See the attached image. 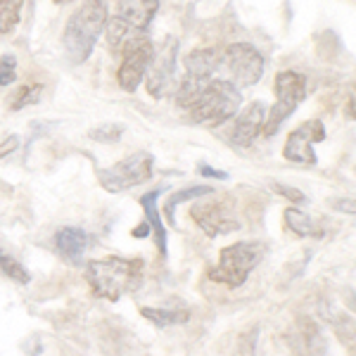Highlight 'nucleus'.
Returning a JSON list of instances; mask_svg holds the SVG:
<instances>
[{
  "instance_id": "obj_6",
  "label": "nucleus",
  "mask_w": 356,
  "mask_h": 356,
  "mask_svg": "<svg viewBox=\"0 0 356 356\" xmlns=\"http://www.w3.org/2000/svg\"><path fill=\"white\" fill-rule=\"evenodd\" d=\"M152 55L154 45L147 31H134L126 38V43L122 45V67L117 72V81L126 93H136L138 86L143 83Z\"/></svg>"
},
{
  "instance_id": "obj_9",
  "label": "nucleus",
  "mask_w": 356,
  "mask_h": 356,
  "mask_svg": "<svg viewBox=\"0 0 356 356\" xmlns=\"http://www.w3.org/2000/svg\"><path fill=\"white\" fill-rule=\"evenodd\" d=\"M176 57H178V38L169 36L162 43V48L152 55L150 67L145 72L147 93L152 97H164L176 86Z\"/></svg>"
},
{
  "instance_id": "obj_7",
  "label": "nucleus",
  "mask_w": 356,
  "mask_h": 356,
  "mask_svg": "<svg viewBox=\"0 0 356 356\" xmlns=\"http://www.w3.org/2000/svg\"><path fill=\"white\" fill-rule=\"evenodd\" d=\"M154 171V157L150 152H136L131 157L122 159L119 164L107 166V169H100V186L105 188L107 193L117 195V193H126L136 186H143L152 178Z\"/></svg>"
},
{
  "instance_id": "obj_8",
  "label": "nucleus",
  "mask_w": 356,
  "mask_h": 356,
  "mask_svg": "<svg viewBox=\"0 0 356 356\" xmlns=\"http://www.w3.org/2000/svg\"><path fill=\"white\" fill-rule=\"evenodd\" d=\"M221 67L226 69L235 88H252L254 83H259L264 74V57L254 45L233 43L223 50Z\"/></svg>"
},
{
  "instance_id": "obj_4",
  "label": "nucleus",
  "mask_w": 356,
  "mask_h": 356,
  "mask_svg": "<svg viewBox=\"0 0 356 356\" xmlns=\"http://www.w3.org/2000/svg\"><path fill=\"white\" fill-rule=\"evenodd\" d=\"M266 254V245L264 243H233L223 247L219 252V264L211 266L207 275L214 283H221L226 288H243L250 278V273L261 264Z\"/></svg>"
},
{
  "instance_id": "obj_29",
  "label": "nucleus",
  "mask_w": 356,
  "mask_h": 356,
  "mask_svg": "<svg viewBox=\"0 0 356 356\" xmlns=\"http://www.w3.org/2000/svg\"><path fill=\"white\" fill-rule=\"evenodd\" d=\"M332 209H337V211H344V214H349V216H354V211H356V207H354V200L352 197H340V200H332Z\"/></svg>"
},
{
  "instance_id": "obj_15",
  "label": "nucleus",
  "mask_w": 356,
  "mask_h": 356,
  "mask_svg": "<svg viewBox=\"0 0 356 356\" xmlns=\"http://www.w3.org/2000/svg\"><path fill=\"white\" fill-rule=\"evenodd\" d=\"M162 191L164 188H157V191L140 195V207H143V211H145L147 226H150L154 240H157L159 254L166 257V226L162 221V214H159V209H157V200H159V195H162Z\"/></svg>"
},
{
  "instance_id": "obj_27",
  "label": "nucleus",
  "mask_w": 356,
  "mask_h": 356,
  "mask_svg": "<svg viewBox=\"0 0 356 356\" xmlns=\"http://www.w3.org/2000/svg\"><path fill=\"white\" fill-rule=\"evenodd\" d=\"M271 188L280 195V197L288 200L290 204H304V202H307V195H304L302 191H297V188H292V186H285V183H271Z\"/></svg>"
},
{
  "instance_id": "obj_14",
  "label": "nucleus",
  "mask_w": 356,
  "mask_h": 356,
  "mask_svg": "<svg viewBox=\"0 0 356 356\" xmlns=\"http://www.w3.org/2000/svg\"><path fill=\"white\" fill-rule=\"evenodd\" d=\"M159 10V0H122L117 15L129 24L134 31H147L154 15Z\"/></svg>"
},
{
  "instance_id": "obj_30",
  "label": "nucleus",
  "mask_w": 356,
  "mask_h": 356,
  "mask_svg": "<svg viewBox=\"0 0 356 356\" xmlns=\"http://www.w3.org/2000/svg\"><path fill=\"white\" fill-rule=\"evenodd\" d=\"M200 174L207 176V178H221V181H226L228 178L226 171H219V169H214V166H207V164H200Z\"/></svg>"
},
{
  "instance_id": "obj_21",
  "label": "nucleus",
  "mask_w": 356,
  "mask_h": 356,
  "mask_svg": "<svg viewBox=\"0 0 356 356\" xmlns=\"http://www.w3.org/2000/svg\"><path fill=\"white\" fill-rule=\"evenodd\" d=\"M131 33H134V29L126 24V22H124L119 15L107 17L105 36H107V45H110L112 50H119V48H122V45L126 43V38H129Z\"/></svg>"
},
{
  "instance_id": "obj_32",
  "label": "nucleus",
  "mask_w": 356,
  "mask_h": 356,
  "mask_svg": "<svg viewBox=\"0 0 356 356\" xmlns=\"http://www.w3.org/2000/svg\"><path fill=\"white\" fill-rule=\"evenodd\" d=\"M57 5H65V3H72V0H55Z\"/></svg>"
},
{
  "instance_id": "obj_10",
  "label": "nucleus",
  "mask_w": 356,
  "mask_h": 356,
  "mask_svg": "<svg viewBox=\"0 0 356 356\" xmlns=\"http://www.w3.org/2000/svg\"><path fill=\"white\" fill-rule=\"evenodd\" d=\"M325 140V126L321 119H309L297 126L295 131L288 136L285 140V159L292 164H300V166H314L316 164V150L314 147L318 143Z\"/></svg>"
},
{
  "instance_id": "obj_11",
  "label": "nucleus",
  "mask_w": 356,
  "mask_h": 356,
  "mask_svg": "<svg viewBox=\"0 0 356 356\" xmlns=\"http://www.w3.org/2000/svg\"><path fill=\"white\" fill-rule=\"evenodd\" d=\"M191 216L193 221L202 228L204 235L209 238H219V235H228V233H235L243 228L238 216L233 214V207L228 202H209V204H193L191 209Z\"/></svg>"
},
{
  "instance_id": "obj_18",
  "label": "nucleus",
  "mask_w": 356,
  "mask_h": 356,
  "mask_svg": "<svg viewBox=\"0 0 356 356\" xmlns=\"http://www.w3.org/2000/svg\"><path fill=\"white\" fill-rule=\"evenodd\" d=\"M140 316L154 323L157 328H171V325H183L191 321L188 309H162V307H143Z\"/></svg>"
},
{
  "instance_id": "obj_22",
  "label": "nucleus",
  "mask_w": 356,
  "mask_h": 356,
  "mask_svg": "<svg viewBox=\"0 0 356 356\" xmlns=\"http://www.w3.org/2000/svg\"><path fill=\"white\" fill-rule=\"evenodd\" d=\"M24 0H0V33L15 31L22 19Z\"/></svg>"
},
{
  "instance_id": "obj_2",
  "label": "nucleus",
  "mask_w": 356,
  "mask_h": 356,
  "mask_svg": "<svg viewBox=\"0 0 356 356\" xmlns=\"http://www.w3.org/2000/svg\"><path fill=\"white\" fill-rule=\"evenodd\" d=\"M107 3L105 0H83L81 8L67 19L62 45L74 65H81L95 50V43L107 24Z\"/></svg>"
},
{
  "instance_id": "obj_20",
  "label": "nucleus",
  "mask_w": 356,
  "mask_h": 356,
  "mask_svg": "<svg viewBox=\"0 0 356 356\" xmlns=\"http://www.w3.org/2000/svg\"><path fill=\"white\" fill-rule=\"evenodd\" d=\"M204 79H195V76H186L181 83H178L176 88V102L183 107V110H191L193 102L197 100L200 93H202L204 88Z\"/></svg>"
},
{
  "instance_id": "obj_1",
  "label": "nucleus",
  "mask_w": 356,
  "mask_h": 356,
  "mask_svg": "<svg viewBox=\"0 0 356 356\" xmlns=\"http://www.w3.org/2000/svg\"><path fill=\"white\" fill-rule=\"evenodd\" d=\"M86 283L90 292L105 302H119L140 290L145 278V261L129 257H105L86 264Z\"/></svg>"
},
{
  "instance_id": "obj_23",
  "label": "nucleus",
  "mask_w": 356,
  "mask_h": 356,
  "mask_svg": "<svg viewBox=\"0 0 356 356\" xmlns=\"http://www.w3.org/2000/svg\"><path fill=\"white\" fill-rule=\"evenodd\" d=\"M43 95V86L41 83H31V86H22L19 90L13 95V102H10V110L13 112H19L24 110L29 105H36Z\"/></svg>"
},
{
  "instance_id": "obj_3",
  "label": "nucleus",
  "mask_w": 356,
  "mask_h": 356,
  "mask_svg": "<svg viewBox=\"0 0 356 356\" xmlns=\"http://www.w3.org/2000/svg\"><path fill=\"white\" fill-rule=\"evenodd\" d=\"M240 105H243L240 88H235L231 81H223V79H214V81L209 79L200 97L188 110V114H191L193 124L216 129V126L231 122L235 114L240 112Z\"/></svg>"
},
{
  "instance_id": "obj_31",
  "label": "nucleus",
  "mask_w": 356,
  "mask_h": 356,
  "mask_svg": "<svg viewBox=\"0 0 356 356\" xmlns=\"http://www.w3.org/2000/svg\"><path fill=\"white\" fill-rule=\"evenodd\" d=\"M150 233H152V231H150V226H147V221H145V223H140V226H136L134 231H131V235H134V238H147Z\"/></svg>"
},
{
  "instance_id": "obj_16",
  "label": "nucleus",
  "mask_w": 356,
  "mask_h": 356,
  "mask_svg": "<svg viewBox=\"0 0 356 356\" xmlns=\"http://www.w3.org/2000/svg\"><path fill=\"white\" fill-rule=\"evenodd\" d=\"M219 67H221V55L216 53L214 48L193 50V53L186 57L188 76H195V79H204V81H209L211 74H214Z\"/></svg>"
},
{
  "instance_id": "obj_12",
  "label": "nucleus",
  "mask_w": 356,
  "mask_h": 356,
  "mask_svg": "<svg viewBox=\"0 0 356 356\" xmlns=\"http://www.w3.org/2000/svg\"><path fill=\"white\" fill-rule=\"evenodd\" d=\"M264 122H266V105L259 100L247 105L243 112L235 114V122L228 131V143H233L235 147H250L261 136Z\"/></svg>"
},
{
  "instance_id": "obj_28",
  "label": "nucleus",
  "mask_w": 356,
  "mask_h": 356,
  "mask_svg": "<svg viewBox=\"0 0 356 356\" xmlns=\"http://www.w3.org/2000/svg\"><path fill=\"white\" fill-rule=\"evenodd\" d=\"M17 147H19V136H8V140L0 143V159L13 154Z\"/></svg>"
},
{
  "instance_id": "obj_13",
  "label": "nucleus",
  "mask_w": 356,
  "mask_h": 356,
  "mask_svg": "<svg viewBox=\"0 0 356 356\" xmlns=\"http://www.w3.org/2000/svg\"><path fill=\"white\" fill-rule=\"evenodd\" d=\"M55 247L62 259L69 261L72 266H79L86 250H88V233L76 226H65L55 233Z\"/></svg>"
},
{
  "instance_id": "obj_17",
  "label": "nucleus",
  "mask_w": 356,
  "mask_h": 356,
  "mask_svg": "<svg viewBox=\"0 0 356 356\" xmlns=\"http://www.w3.org/2000/svg\"><path fill=\"white\" fill-rule=\"evenodd\" d=\"M285 226H288L290 233H295L297 238H321L323 231H318V226L314 223L312 216L307 214L304 209H297L295 204H290L283 214Z\"/></svg>"
},
{
  "instance_id": "obj_19",
  "label": "nucleus",
  "mask_w": 356,
  "mask_h": 356,
  "mask_svg": "<svg viewBox=\"0 0 356 356\" xmlns=\"http://www.w3.org/2000/svg\"><path fill=\"white\" fill-rule=\"evenodd\" d=\"M216 188L211 186H193V188H183V191H176L171 193L169 197H166L164 202V211H166V219H169V223H176V207L183 204V202H191V200H200V197H207V195H214Z\"/></svg>"
},
{
  "instance_id": "obj_5",
  "label": "nucleus",
  "mask_w": 356,
  "mask_h": 356,
  "mask_svg": "<svg viewBox=\"0 0 356 356\" xmlns=\"http://www.w3.org/2000/svg\"><path fill=\"white\" fill-rule=\"evenodd\" d=\"M307 97V76L295 69H285L275 76V102L271 110H266V122H264L261 134L273 138L288 119L295 114L297 107Z\"/></svg>"
},
{
  "instance_id": "obj_26",
  "label": "nucleus",
  "mask_w": 356,
  "mask_h": 356,
  "mask_svg": "<svg viewBox=\"0 0 356 356\" xmlns=\"http://www.w3.org/2000/svg\"><path fill=\"white\" fill-rule=\"evenodd\" d=\"M17 81V60L15 55L0 57V86H10Z\"/></svg>"
},
{
  "instance_id": "obj_24",
  "label": "nucleus",
  "mask_w": 356,
  "mask_h": 356,
  "mask_svg": "<svg viewBox=\"0 0 356 356\" xmlns=\"http://www.w3.org/2000/svg\"><path fill=\"white\" fill-rule=\"evenodd\" d=\"M0 273H5L8 278H13L15 283H19V285H26L29 280H31V273H29L17 259H13L10 254H5L3 250H0Z\"/></svg>"
},
{
  "instance_id": "obj_25",
  "label": "nucleus",
  "mask_w": 356,
  "mask_h": 356,
  "mask_svg": "<svg viewBox=\"0 0 356 356\" xmlns=\"http://www.w3.org/2000/svg\"><path fill=\"white\" fill-rule=\"evenodd\" d=\"M122 136H124L122 124H100L88 131V138L95 143H117L122 140Z\"/></svg>"
}]
</instances>
